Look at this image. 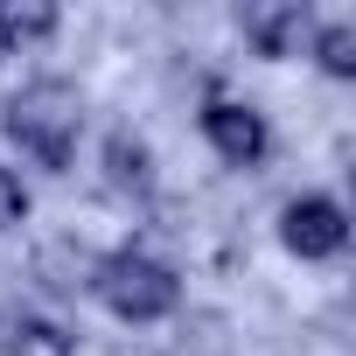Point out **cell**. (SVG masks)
I'll return each instance as SVG.
<instances>
[{"label": "cell", "instance_id": "obj_1", "mask_svg": "<svg viewBox=\"0 0 356 356\" xmlns=\"http://www.w3.org/2000/svg\"><path fill=\"white\" fill-rule=\"evenodd\" d=\"M0 126H8V140H15L35 168L63 175V168L77 161V140H84V98H77V84H63V77H35V84H22V91L8 98Z\"/></svg>", "mask_w": 356, "mask_h": 356}, {"label": "cell", "instance_id": "obj_2", "mask_svg": "<svg viewBox=\"0 0 356 356\" xmlns=\"http://www.w3.org/2000/svg\"><path fill=\"white\" fill-rule=\"evenodd\" d=\"M91 293L126 321V328H147V321H168L182 307V280H175L168 259L140 252V245H119V252H98L91 266Z\"/></svg>", "mask_w": 356, "mask_h": 356}, {"label": "cell", "instance_id": "obj_3", "mask_svg": "<svg viewBox=\"0 0 356 356\" xmlns=\"http://www.w3.org/2000/svg\"><path fill=\"white\" fill-rule=\"evenodd\" d=\"M203 140L217 147L224 168H259V161L273 154V126H266V112L245 105V98H210V105H203Z\"/></svg>", "mask_w": 356, "mask_h": 356}, {"label": "cell", "instance_id": "obj_4", "mask_svg": "<svg viewBox=\"0 0 356 356\" xmlns=\"http://www.w3.org/2000/svg\"><path fill=\"white\" fill-rule=\"evenodd\" d=\"M280 245H286L293 259H335V252L349 245V210H342L335 196L307 189V196H293V203L280 210Z\"/></svg>", "mask_w": 356, "mask_h": 356}, {"label": "cell", "instance_id": "obj_5", "mask_svg": "<svg viewBox=\"0 0 356 356\" xmlns=\"http://www.w3.org/2000/svg\"><path fill=\"white\" fill-rule=\"evenodd\" d=\"M238 29H245V42L259 49V56H300L307 49V35H314V8L307 0H259V8H245L238 15Z\"/></svg>", "mask_w": 356, "mask_h": 356}, {"label": "cell", "instance_id": "obj_6", "mask_svg": "<svg viewBox=\"0 0 356 356\" xmlns=\"http://www.w3.org/2000/svg\"><path fill=\"white\" fill-rule=\"evenodd\" d=\"M105 189L112 196H154V154L133 126L105 133Z\"/></svg>", "mask_w": 356, "mask_h": 356}, {"label": "cell", "instance_id": "obj_7", "mask_svg": "<svg viewBox=\"0 0 356 356\" xmlns=\"http://www.w3.org/2000/svg\"><path fill=\"white\" fill-rule=\"evenodd\" d=\"M0 356H77V335L49 314H15L0 328Z\"/></svg>", "mask_w": 356, "mask_h": 356}, {"label": "cell", "instance_id": "obj_8", "mask_svg": "<svg viewBox=\"0 0 356 356\" xmlns=\"http://www.w3.org/2000/svg\"><path fill=\"white\" fill-rule=\"evenodd\" d=\"M56 8L49 0H0V49H35L56 35Z\"/></svg>", "mask_w": 356, "mask_h": 356}, {"label": "cell", "instance_id": "obj_9", "mask_svg": "<svg viewBox=\"0 0 356 356\" xmlns=\"http://www.w3.org/2000/svg\"><path fill=\"white\" fill-rule=\"evenodd\" d=\"M307 56H314L328 77H356V22H314Z\"/></svg>", "mask_w": 356, "mask_h": 356}, {"label": "cell", "instance_id": "obj_10", "mask_svg": "<svg viewBox=\"0 0 356 356\" xmlns=\"http://www.w3.org/2000/svg\"><path fill=\"white\" fill-rule=\"evenodd\" d=\"M22 224H29V182H22L15 168H0V238L22 231Z\"/></svg>", "mask_w": 356, "mask_h": 356}]
</instances>
